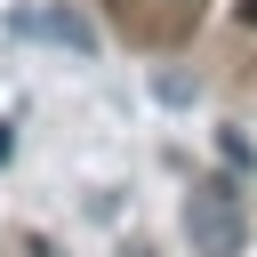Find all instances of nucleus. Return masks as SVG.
I'll list each match as a JSON object with an SVG mask.
<instances>
[{
    "instance_id": "obj_6",
    "label": "nucleus",
    "mask_w": 257,
    "mask_h": 257,
    "mask_svg": "<svg viewBox=\"0 0 257 257\" xmlns=\"http://www.w3.org/2000/svg\"><path fill=\"white\" fill-rule=\"evenodd\" d=\"M128 257H153V249H128Z\"/></svg>"
},
{
    "instance_id": "obj_5",
    "label": "nucleus",
    "mask_w": 257,
    "mask_h": 257,
    "mask_svg": "<svg viewBox=\"0 0 257 257\" xmlns=\"http://www.w3.org/2000/svg\"><path fill=\"white\" fill-rule=\"evenodd\" d=\"M233 16H241V24H257V0H233Z\"/></svg>"
},
{
    "instance_id": "obj_3",
    "label": "nucleus",
    "mask_w": 257,
    "mask_h": 257,
    "mask_svg": "<svg viewBox=\"0 0 257 257\" xmlns=\"http://www.w3.org/2000/svg\"><path fill=\"white\" fill-rule=\"evenodd\" d=\"M217 153H225V169H257V153H249L241 128H217Z\"/></svg>"
},
{
    "instance_id": "obj_2",
    "label": "nucleus",
    "mask_w": 257,
    "mask_h": 257,
    "mask_svg": "<svg viewBox=\"0 0 257 257\" xmlns=\"http://www.w3.org/2000/svg\"><path fill=\"white\" fill-rule=\"evenodd\" d=\"M16 40H48V48H72V56H96V24L72 16V8H16L8 16Z\"/></svg>"
},
{
    "instance_id": "obj_4",
    "label": "nucleus",
    "mask_w": 257,
    "mask_h": 257,
    "mask_svg": "<svg viewBox=\"0 0 257 257\" xmlns=\"http://www.w3.org/2000/svg\"><path fill=\"white\" fill-rule=\"evenodd\" d=\"M8 153H16V128H8V120H0V161H8Z\"/></svg>"
},
{
    "instance_id": "obj_1",
    "label": "nucleus",
    "mask_w": 257,
    "mask_h": 257,
    "mask_svg": "<svg viewBox=\"0 0 257 257\" xmlns=\"http://www.w3.org/2000/svg\"><path fill=\"white\" fill-rule=\"evenodd\" d=\"M185 241L193 257H241L249 249V201L233 177H193L185 193Z\"/></svg>"
}]
</instances>
